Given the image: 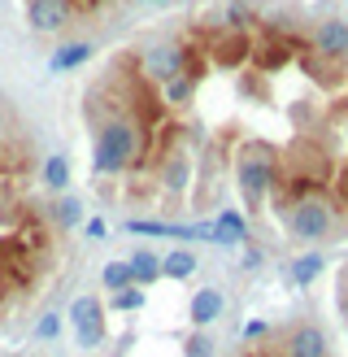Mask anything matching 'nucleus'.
Masks as SVG:
<instances>
[{"label":"nucleus","mask_w":348,"mask_h":357,"mask_svg":"<svg viewBox=\"0 0 348 357\" xmlns=\"http://www.w3.org/2000/svg\"><path fill=\"white\" fill-rule=\"evenodd\" d=\"M322 271H326V257H322V253H301V257L292 261V271H287V279L296 283V288H309V283L318 279Z\"/></svg>","instance_id":"13"},{"label":"nucleus","mask_w":348,"mask_h":357,"mask_svg":"<svg viewBox=\"0 0 348 357\" xmlns=\"http://www.w3.org/2000/svg\"><path fill=\"white\" fill-rule=\"evenodd\" d=\"M218 349H214V340H209L205 331H191L187 340H183V357H214Z\"/></svg>","instance_id":"23"},{"label":"nucleus","mask_w":348,"mask_h":357,"mask_svg":"<svg viewBox=\"0 0 348 357\" xmlns=\"http://www.w3.org/2000/svg\"><path fill=\"white\" fill-rule=\"evenodd\" d=\"M244 240H248V218H244L239 209H222L214 218V244L222 248H239Z\"/></svg>","instance_id":"10"},{"label":"nucleus","mask_w":348,"mask_h":357,"mask_svg":"<svg viewBox=\"0 0 348 357\" xmlns=\"http://www.w3.org/2000/svg\"><path fill=\"white\" fill-rule=\"evenodd\" d=\"M214 61L218 66H244L248 61V40H244V35H222L214 44Z\"/></svg>","instance_id":"14"},{"label":"nucleus","mask_w":348,"mask_h":357,"mask_svg":"<svg viewBox=\"0 0 348 357\" xmlns=\"http://www.w3.org/2000/svg\"><path fill=\"white\" fill-rule=\"evenodd\" d=\"M44 183H48L52 192H65V188H70V162H65L61 153L44 162Z\"/></svg>","instance_id":"21"},{"label":"nucleus","mask_w":348,"mask_h":357,"mask_svg":"<svg viewBox=\"0 0 348 357\" xmlns=\"http://www.w3.org/2000/svg\"><path fill=\"white\" fill-rule=\"evenodd\" d=\"M139 157V131H135V122L127 114H118L109 118L100 127L96 135V157H92V170L96 174H122L131 162Z\"/></svg>","instance_id":"1"},{"label":"nucleus","mask_w":348,"mask_h":357,"mask_svg":"<svg viewBox=\"0 0 348 357\" xmlns=\"http://www.w3.org/2000/svg\"><path fill=\"white\" fill-rule=\"evenodd\" d=\"M266 323H261V318H248V323H244V340H266Z\"/></svg>","instance_id":"26"},{"label":"nucleus","mask_w":348,"mask_h":357,"mask_svg":"<svg viewBox=\"0 0 348 357\" xmlns=\"http://www.w3.org/2000/svg\"><path fill=\"white\" fill-rule=\"evenodd\" d=\"M52 222H57L61 231L83 227V201H79V196H57V205H52Z\"/></svg>","instance_id":"18"},{"label":"nucleus","mask_w":348,"mask_h":357,"mask_svg":"<svg viewBox=\"0 0 348 357\" xmlns=\"http://www.w3.org/2000/svg\"><path fill=\"white\" fill-rule=\"evenodd\" d=\"M274 166H278V153L270 144H261V139L244 144L239 162H235V178H239V192H244V201H248V205L266 201V192L274 188Z\"/></svg>","instance_id":"2"},{"label":"nucleus","mask_w":348,"mask_h":357,"mask_svg":"<svg viewBox=\"0 0 348 357\" xmlns=\"http://www.w3.org/2000/svg\"><path fill=\"white\" fill-rule=\"evenodd\" d=\"M35 335H40V340H57L61 335V314H44L40 323H35Z\"/></svg>","instance_id":"24"},{"label":"nucleus","mask_w":348,"mask_h":357,"mask_svg":"<svg viewBox=\"0 0 348 357\" xmlns=\"http://www.w3.org/2000/svg\"><path fill=\"white\" fill-rule=\"evenodd\" d=\"M22 261H26V253L17 248V240H0V275L22 279Z\"/></svg>","instance_id":"20"},{"label":"nucleus","mask_w":348,"mask_h":357,"mask_svg":"<svg viewBox=\"0 0 348 357\" xmlns=\"http://www.w3.org/2000/svg\"><path fill=\"white\" fill-rule=\"evenodd\" d=\"M70 318H74V340L79 349H96L104 344V310H100V301L96 296H79L74 305H70Z\"/></svg>","instance_id":"4"},{"label":"nucleus","mask_w":348,"mask_h":357,"mask_svg":"<svg viewBox=\"0 0 348 357\" xmlns=\"http://www.w3.org/2000/svg\"><path fill=\"white\" fill-rule=\"evenodd\" d=\"M83 236L87 240H104V236H109V222H104V218H87L83 222Z\"/></svg>","instance_id":"25"},{"label":"nucleus","mask_w":348,"mask_h":357,"mask_svg":"<svg viewBox=\"0 0 348 357\" xmlns=\"http://www.w3.org/2000/svg\"><path fill=\"white\" fill-rule=\"evenodd\" d=\"M31 26L40 31V35H52V31H61L70 22V0H31Z\"/></svg>","instance_id":"8"},{"label":"nucleus","mask_w":348,"mask_h":357,"mask_svg":"<svg viewBox=\"0 0 348 357\" xmlns=\"http://www.w3.org/2000/svg\"><path fill=\"white\" fill-rule=\"evenodd\" d=\"M187 178H191V162H187V157H183V153L166 157V166H161V188H166V192H183Z\"/></svg>","instance_id":"16"},{"label":"nucleus","mask_w":348,"mask_h":357,"mask_svg":"<svg viewBox=\"0 0 348 357\" xmlns=\"http://www.w3.org/2000/svg\"><path fill=\"white\" fill-rule=\"evenodd\" d=\"M152 5H166V0H152Z\"/></svg>","instance_id":"29"},{"label":"nucleus","mask_w":348,"mask_h":357,"mask_svg":"<svg viewBox=\"0 0 348 357\" xmlns=\"http://www.w3.org/2000/svg\"><path fill=\"white\" fill-rule=\"evenodd\" d=\"M191 96H196V75H191V70H183V75H174L170 83H161V100L166 105H187Z\"/></svg>","instance_id":"17"},{"label":"nucleus","mask_w":348,"mask_h":357,"mask_svg":"<svg viewBox=\"0 0 348 357\" xmlns=\"http://www.w3.org/2000/svg\"><path fill=\"white\" fill-rule=\"evenodd\" d=\"M331 227H335V209H331L322 196H301V201L287 209V231L296 240H305V244L326 240Z\"/></svg>","instance_id":"3"},{"label":"nucleus","mask_w":348,"mask_h":357,"mask_svg":"<svg viewBox=\"0 0 348 357\" xmlns=\"http://www.w3.org/2000/svg\"><path fill=\"white\" fill-rule=\"evenodd\" d=\"M313 48H318V57H326V61L348 57V22L344 17H326V22L313 31Z\"/></svg>","instance_id":"6"},{"label":"nucleus","mask_w":348,"mask_h":357,"mask_svg":"<svg viewBox=\"0 0 348 357\" xmlns=\"http://www.w3.org/2000/svg\"><path fill=\"white\" fill-rule=\"evenodd\" d=\"M344 139H348V127H344Z\"/></svg>","instance_id":"30"},{"label":"nucleus","mask_w":348,"mask_h":357,"mask_svg":"<svg viewBox=\"0 0 348 357\" xmlns=\"http://www.w3.org/2000/svg\"><path fill=\"white\" fill-rule=\"evenodd\" d=\"M187 70V57H183V48L179 44H157L144 52V75L152 83H170L174 75H183Z\"/></svg>","instance_id":"5"},{"label":"nucleus","mask_w":348,"mask_h":357,"mask_svg":"<svg viewBox=\"0 0 348 357\" xmlns=\"http://www.w3.org/2000/svg\"><path fill=\"white\" fill-rule=\"evenodd\" d=\"M226 22H231V26L239 31L244 22H248V9H244V5H231V9H226Z\"/></svg>","instance_id":"27"},{"label":"nucleus","mask_w":348,"mask_h":357,"mask_svg":"<svg viewBox=\"0 0 348 357\" xmlns=\"http://www.w3.org/2000/svg\"><path fill=\"white\" fill-rule=\"evenodd\" d=\"M283 357H326V335L313 323L292 327L287 340H283Z\"/></svg>","instance_id":"7"},{"label":"nucleus","mask_w":348,"mask_h":357,"mask_svg":"<svg viewBox=\"0 0 348 357\" xmlns=\"http://www.w3.org/2000/svg\"><path fill=\"white\" fill-rule=\"evenodd\" d=\"M127 266H131L135 288H148V283L161 279V257H157L152 248H139V253H131V257H127Z\"/></svg>","instance_id":"12"},{"label":"nucleus","mask_w":348,"mask_h":357,"mask_svg":"<svg viewBox=\"0 0 348 357\" xmlns=\"http://www.w3.org/2000/svg\"><path fill=\"white\" fill-rule=\"evenodd\" d=\"M226 310V296L218 288H196V296L187 301V314H191V323L196 327H209V323H218Z\"/></svg>","instance_id":"9"},{"label":"nucleus","mask_w":348,"mask_h":357,"mask_svg":"<svg viewBox=\"0 0 348 357\" xmlns=\"http://www.w3.org/2000/svg\"><path fill=\"white\" fill-rule=\"evenodd\" d=\"M261 261H266L261 248H248V253H244V271H261Z\"/></svg>","instance_id":"28"},{"label":"nucleus","mask_w":348,"mask_h":357,"mask_svg":"<svg viewBox=\"0 0 348 357\" xmlns=\"http://www.w3.org/2000/svg\"><path fill=\"white\" fill-rule=\"evenodd\" d=\"M83 61H92V44H65L48 57V70H57V75H65V70H79Z\"/></svg>","instance_id":"15"},{"label":"nucleus","mask_w":348,"mask_h":357,"mask_svg":"<svg viewBox=\"0 0 348 357\" xmlns=\"http://www.w3.org/2000/svg\"><path fill=\"white\" fill-rule=\"evenodd\" d=\"M196 266H200L196 248L179 244V248H170V253L161 257V275H166V279H191V275H196Z\"/></svg>","instance_id":"11"},{"label":"nucleus","mask_w":348,"mask_h":357,"mask_svg":"<svg viewBox=\"0 0 348 357\" xmlns=\"http://www.w3.org/2000/svg\"><path fill=\"white\" fill-rule=\"evenodd\" d=\"M100 279H104V288L109 292H122V288H131V266H127V257H118V261H104V271H100Z\"/></svg>","instance_id":"19"},{"label":"nucleus","mask_w":348,"mask_h":357,"mask_svg":"<svg viewBox=\"0 0 348 357\" xmlns=\"http://www.w3.org/2000/svg\"><path fill=\"white\" fill-rule=\"evenodd\" d=\"M109 310H118V314H135V310H144V288H122V292H113L109 296Z\"/></svg>","instance_id":"22"}]
</instances>
